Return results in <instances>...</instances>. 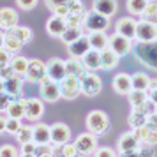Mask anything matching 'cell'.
<instances>
[{
	"label": "cell",
	"instance_id": "cell-1",
	"mask_svg": "<svg viewBox=\"0 0 157 157\" xmlns=\"http://www.w3.org/2000/svg\"><path fill=\"white\" fill-rule=\"evenodd\" d=\"M134 55L141 64H145L147 67L157 71V39L155 41H150V43L136 44Z\"/></svg>",
	"mask_w": 157,
	"mask_h": 157
},
{
	"label": "cell",
	"instance_id": "cell-2",
	"mask_svg": "<svg viewBox=\"0 0 157 157\" xmlns=\"http://www.w3.org/2000/svg\"><path fill=\"white\" fill-rule=\"evenodd\" d=\"M86 129H88V132H92L95 136H101V134H106L108 131H109V118H108V115L104 111H101V109H94L90 113L86 115Z\"/></svg>",
	"mask_w": 157,
	"mask_h": 157
},
{
	"label": "cell",
	"instance_id": "cell-3",
	"mask_svg": "<svg viewBox=\"0 0 157 157\" xmlns=\"http://www.w3.org/2000/svg\"><path fill=\"white\" fill-rule=\"evenodd\" d=\"M109 27V18L99 14L95 11H86L85 18H83V29H86V32H106Z\"/></svg>",
	"mask_w": 157,
	"mask_h": 157
},
{
	"label": "cell",
	"instance_id": "cell-4",
	"mask_svg": "<svg viewBox=\"0 0 157 157\" xmlns=\"http://www.w3.org/2000/svg\"><path fill=\"white\" fill-rule=\"evenodd\" d=\"M79 85H81V94L83 95L95 97L102 90V79H101V76H97V72H86L85 76L79 79Z\"/></svg>",
	"mask_w": 157,
	"mask_h": 157
},
{
	"label": "cell",
	"instance_id": "cell-5",
	"mask_svg": "<svg viewBox=\"0 0 157 157\" xmlns=\"http://www.w3.org/2000/svg\"><path fill=\"white\" fill-rule=\"evenodd\" d=\"M74 145H76V148H78L79 155L88 157L97 150V136L92 134V132H81V134L76 136Z\"/></svg>",
	"mask_w": 157,
	"mask_h": 157
},
{
	"label": "cell",
	"instance_id": "cell-6",
	"mask_svg": "<svg viewBox=\"0 0 157 157\" xmlns=\"http://www.w3.org/2000/svg\"><path fill=\"white\" fill-rule=\"evenodd\" d=\"M60 94H62V97L67 101H72L79 97V94H81V85H79V79L74 78V76H65L60 83Z\"/></svg>",
	"mask_w": 157,
	"mask_h": 157
},
{
	"label": "cell",
	"instance_id": "cell-7",
	"mask_svg": "<svg viewBox=\"0 0 157 157\" xmlns=\"http://www.w3.org/2000/svg\"><path fill=\"white\" fill-rule=\"evenodd\" d=\"M108 48L111 51H115L118 57H125L129 51L132 50V41L127 39V37H122L120 34H111L109 39H108Z\"/></svg>",
	"mask_w": 157,
	"mask_h": 157
},
{
	"label": "cell",
	"instance_id": "cell-8",
	"mask_svg": "<svg viewBox=\"0 0 157 157\" xmlns=\"http://www.w3.org/2000/svg\"><path fill=\"white\" fill-rule=\"evenodd\" d=\"M44 76H46V62L39 60V58H30L25 79L29 83H39Z\"/></svg>",
	"mask_w": 157,
	"mask_h": 157
},
{
	"label": "cell",
	"instance_id": "cell-9",
	"mask_svg": "<svg viewBox=\"0 0 157 157\" xmlns=\"http://www.w3.org/2000/svg\"><path fill=\"white\" fill-rule=\"evenodd\" d=\"M46 74L50 76L53 81L60 83L62 79L67 76V71H65V60L58 57H53L46 62Z\"/></svg>",
	"mask_w": 157,
	"mask_h": 157
},
{
	"label": "cell",
	"instance_id": "cell-10",
	"mask_svg": "<svg viewBox=\"0 0 157 157\" xmlns=\"http://www.w3.org/2000/svg\"><path fill=\"white\" fill-rule=\"evenodd\" d=\"M136 39L140 43H150L157 39V25L148 23L145 20H140L136 23Z\"/></svg>",
	"mask_w": 157,
	"mask_h": 157
},
{
	"label": "cell",
	"instance_id": "cell-11",
	"mask_svg": "<svg viewBox=\"0 0 157 157\" xmlns=\"http://www.w3.org/2000/svg\"><path fill=\"white\" fill-rule=\"evenodd\" d=\"M136 20L134 18H118L115 23V32L120 34L122 37H127V39H136Z\"/></svg>",
	"mask_w": 157,
	"mask_h": 157
},
{
	"label": "cell",
	"instance_id": "cell-12",
	"mask_svg": "<svg viewBox=\"0 0 157 157\" xmlns=\"http://www.w3.org/2000/svg\"><path fill=\"white\" fill-rule=\"evenodd\" d=\"M140 145L141 143L136 140V136L132 134V131H129V132H124V134L118 138V141H117V150H118V154H129V152H136V150L140 148Z\"/></svg>",
	"mask_w": 157,
	"mask_h": 157
},
{
	"label": "cell",
	"instance_id": "cell-13",
	"mask_svg": "<svg viewBox=\"0 0 157 157\" xmlns=\"http://www.w3.org/2000/svg\"><path fill=\"white\" fill-rule=\"evenodd\" d=\"M44 113V104L37 97H27L25 99V118L29 120H39Z\"/></svg>",
	"mask_w": 157,
	"mask_h": 157
},
{
	"label": "cell",
	"instance_id": "cell-14",
	"mask_svg": "<svg viewBox=\"0 0 157 157\" xmlns=\"http://www.w3.org/2000/svg\"><path fill=\"white\" fill-rule=\"evenodd\" d=\"M50 136H51V145H65L71 138V129L65 124H53L50 127Z\"/></svg>",
	"mask_w": 157,
	"mask_h": 157
},
{
	"label": "cell",
	"instance_id": "cell-15",
	"mask_svg": "<svg viewBox=\"0 0 157 157\" xmlns=\"http://www.w3.org/2000/svg\"><path fill=\"white\" fill-rule=\"evenodd\" d=\"M18 20H20V16L13 7H0V30L9 32L18 25Z\"/></svg>",
	"mask_w": 157,
	"mask_h": 157
},
{
	"label": "cell",
	"instance_id": "cell-16",
	"mask_svg": "<svg viewBox=\"0 0 157 157\" xmlns=\"http://www.w3.org/2000/svg\"><path fill=\"white\" fill-rule=\"evenodd\" d=\"M111 86H113L115 94H118V95H127V94L132 90L131 74H127V72H118L113 78V81H111Z\"/></svg>",
	"mask_w": 157,
	"mask_h": 157
},
{
	"label": "cell",
	"instance_id": "cell-17",
	"mask_svg": "<svg viewBox=\"0 0 157 157\" xmlns=\"http://www.w3.org/2000/svg\"><path fill=\"white\" fill-rule=\"evenodd\" d=\"M67 29V23H65V18H60V16H51L50 20L46 21V32L53 37H62V34Z\"/></svg>",
	"mask_w": 157,
	"mask_h": 157
},
{
	"label": "cell",
	"instance_id": "cell-18",
	"mask_svg": "<svg viewBox=\"0 0 157 157\" xmlns=\"http://www.w3.org/2000/svg\"><path fill=\"white\" fill-rule=\"evenodd\" d=\"M69 46V55L74 58H83L86 55V51H90V43H88V39L86 36H81L78 41H74V43L67 44Z\"/></svg>",
	"mask_w": 157,
	"mask_h": 157
},
{
	"label": "cell",
	"instance_id": "cell-19",
	"mask_svg": "<svg viewBox=\"0 0 157 157\" xmlns=\"http://www.w3.org/2000/svg\"><path fill=\"white\" fill-rule=\"evenodd\" d=\"M65 71H67V76H74L78 79H81L86 74V69L81 62V58H74V57L65 60Z\"/></svg>",
	"mask_w": 157,
	"mask_h": 157
},
{
	"label": "cell",
	"instance_id": "cell-20",
	"mask_svg": "<svg viewBox=\"0 0 157 157\" xmlns=\"http://www.w3.org/2000/svg\"><path fill=\"white\" fill-rule=\"evenodd\" d=\"M39 90H41V97H43V101H46V102H57V101L62 97V94H60V86H58L57 81H51V83H48V85L39 86Z\"/></svg>",
	"mask_w": 157,
	"mask_h": 157
},
{
	"label": "cell",
	"instance_id": "cell-21",
	"mask_svg": "<svg viewBox=\"0 0 157 157\" xmlns=\"http://www.w3.org/2000/svg\"><path fill=\"white\" fill-rule=\"evenodd\" d=\"M86 39H88V43H90V48L95 51H102L108 48V36L106 32H88L86 34Z\"/></svg>",
	"mask_w": 157,
	"mask_h": 157
},
{
	"label": "cell",
	"instance_id": "cell-22",
	"mask_svg": "<svg viewBox=\"0 0 157 157\" xmlns=\"http://www.w3.org/2000/svg\"><path fill=\"white\" fill-rule=\"evenodd\" d=\"M21 88H23V78L21 76H13L4 81V90L13 97V99H20L21 97Z\"/></svg>",
	"mask_w": 157,
	"mask_h": 157
},
{
	"label": "cell",
	"instance_id": "cell-23",
	"mask_svg": "<svg viewBox=\"0 0 157 157\" xmlns=\"http://www.w3.org/2000/svg\"><path fill=\"white\" fill-rule=\"evenodd\" d=\"M92 9L106 18H111L117 13V0H94Z\"/></svg>",
	"mask_w": 157,
	"mask_h": 157
},
{
	"label": "cell",
	"instance_id": "cell-24",
	"mask_svg": "<svg viewBox=\"0 0 157 157\" xmlns=\"http://www.w3.org/2000/svg\"><path fill=\"white\" fill-rule=\"evenodd\" d=\"M99 55H101V69H104V71H111V69H115V67L118 65L120 57H118L115 51H111L109 48L99 51Z\"/></svg>",
	"mask_w": 157,
	"mask_h": 157
},
{
	"label": "cell",
	"instance_id": "cell-25",
	"mask_svg": "<svg viewBox=\"0 0 157 157\" xmlns=\"http://www.w3.org/2000/svg\"><path fill=\"white\" fill-rule=\"evenodd\" d=\"M81 62H83V65H85L86 72H97L101 69V55H99V51H95V50L86 51V55L81 58Z\"/></svg>",
	"mask_w": 157,
	"mask_h": 157
},
{
	"label": "cell",
	"instance_id": "cell-26",
	"mask_svg": "<svg viewBox=\"0 0 157 157\" xmlns=\"http://www.w3.org/2000/svg\"><path fill=\"white\" fill-rule=\"evenodd\" d=\"M6 117L9 118H18L21 120L25 117V97H20V99H13V102L9 104V108L6 109Z\"/></svg>",
	"mask_w": 157,
	"mask_h": 157
},
{
	"label": "cell",
	"instance_id": "cell-27",
	"mask_svg": "<svg viewBox=\"0 0 157 157\" xmlns=\"http://www.w3.org/2000/svg\"><path fill=\"white\" fill-rule=\"evenodd\" d=\"M34 141L37 145H48V143H51L50 125H46V124H36L34 125Z\"/></svg>",
	"mask_w": 157,
	"mask_h": 157
},
{
	"label": "cell",
	"instance_id": "cell-28",
	"mask_svg": "<svg viewBox=\"0 0 157 157\" xmlns=\"http://www.w3.org/2000/svg\"><path fill=\"white\" fill-rule=\"evenodd\" d=\"M7 34L13 36V37H16L21 44H29L30 41L34 39V32H32L29 27H21V25H16L14 29H11Z\"/></svg>",
	"mask_w": 157,
	"mask_h": 157
},
{
	"label": "cell",
	"instance_id": "cell-29",
	"mask_svg": "<svg viewBox=\"0 0 157 157\" xmlns=\"http://www.w3.org/2000/svg\"><path fill=\"white\" fill-rule=\"evenodd\" d=\"M29 60L30 58H25L21 55H14L13 60H11V67L14 71L16 76H21L25 79V74H27V69H29Z\"/></svg>",
	"mask_w": 157,
	"mask_h": 157
},
{
	"label": "cell",
	"instance_id": "cell-30",
	"mask_svg": "<svg viewBox=\"0 0 157 157\" xmlns=\"http://www.w3.org/2000/svg\"><path fill=\"white\" fill-rule=\"evenodd\" d=\"M131 83H132V90H148L150 76L147 72H134L131 74Z\"/></svg>",
	"mask_w": 157,
	"mask_h": 157
},
{
	"label": "cell",
	"instance_id": "cell-31",
	"mask_svg": "<svg viewBox=\"0 0 157 157\" xmlns=\"http://www.w3.org/2000/svg\"><path fill=\"white\" fill-rule=\"evenodd\" d=\"M16 141L23 145V143H29V141H34V125H21L20 131L14 134Z\"/></svg>",
	"mask_w": 157,
	"mask_h": 157
},
{
	"label": "cell",
	"instance_id": "cell-32",
	"mask_svg": "<svg viewBox=\"0 0 157 157\" xmlns=\"http://www.w3.org/2000/svg\"><path fill=\"white\" fill-rule=\"evenodd\" d=\"M147 6H148V0H127V11L132 16H140L141 18Z\"/></svg>",
	"mask_w": 157,
	"mask_h": 157
},
{
	"label": "cell",
	"instance_id": "cell-33",
	"mask_svg": "<svg viewBox=\"0 0 157 157\" xmlns=\"http://www.w3.org/2000/svg\"><path fill=\"white\" fill-rule=\"evenodd\" d=\"M147 99H148L147 90H131V92L127 94V101L132 108L138 106V104H141L143 101H147Z\"/></svg>",
	"mask_w": 157,
	"mask_h": 157
},
{
	"label": "cell",
	"instance_id": "cell-34",
	"mask_svg": "<svg viewBox=\"0 0 157 157\" xmlns=\"http://www.w3.org/2000/svg\"><path fill=\"white\" fill-rule=\"evenodd\" d=\"M81 36H85V34H83V29H69V27H67L60 39H62L65 44H71V43H74V41H78Z\"/></svg>",
	"mask_w": 157,
	"mask_h": 157
},
{
	"label": "cell",
	"instance_id": "cell-35",
	"mask_svg": "<svg viewBox=\"0 0 157 157\" xmlns=\"http://www.w3.org/2000/svg\"><path fill=\"white\" fill-rule=\"evenodd\" d=\"M141 20L157 25V2H148V6H147V9H145V13L141 14Z\"/></svg>",
	"mask_w": 157,
	"mask_h": 157
},
{
	"label": "cell",
	"instance_id": "cell-36",
	"mask_svg": "<svg viewBox=\"0 0 157 157\" xmlns=\"http://www.w3.org/2000/svg\"><path fill=\"white\" fill-rule=\"evenodd\" d=\"M4 48L6 50H9L13 55H14L16 51H20L23 48V44L16 39V37H13V36H9L7 32H6V37H4Z\"/></svg>",
	"mask_w": 157,
	"mask_h": 157
},
{
	"label": "cell",
	"instance_id": "cell-37",
	"mask_svg": "<svg viewBox=\"0 0 157 157\" xmlns=\"http://www.w3.org/2000/svg\"><path fill=\"white\" fill-rule=\"evenodd\" d=\"M132 111H136V113H141V115H145V117H148V115L155 113V104H154L150 99H147V101H143L141 104H138V106L132 108Z\"/></svg>",
	"mask_w": 157,
	"mask_h": 157
},
{
	"label": "cell",
	"instance_id": "cell-38",
	"mask_svg": "<svg viewBox=\"0 0 157 157\" xmlns=\"http://www.w3.org/2000/svg\"><path fill=\"white\" fill-rule=\"evenodd\" d=\"M127 122H129V125H131V129H138V127H143L147 124V117L141 113H136V111H131Z\"/></svg>",
	"mask_w": 157,
	"mask_h": 157
},
{
	"label": "cell",
	"instance_id": "cell-39",
	"mask_svg": "<svg viewBox=\"0 0 157 157\" xmlns=\"http://www.w3.org/2000/svg\"><path fill=\"white\" fill-rule=\"evenodd\" d=\"M83 18H85V14H72V13H69L67 18H65V23H67L69 29H83Z\"/></svg>",
	"mask_w": 157,
	"mask_h": 157
},
{
	"label": "cell",
	"instance_id": "cell-40",
	"mask_svg": "<svg viewBox=\"0 0 157 157\" xmlns=\"http://www.w3.org/2000/svg\"><path fill=\"white\" fill-rule=\"evenodd\" d=\"M0 157H20V148H16L11 143H6L0 147Z\"/></svg>",
	"mask_w": 157,
	"mask_h": 157
},
{
	"label": "cell",
	"instance_id": "cell-41",
	"mask_svg": "<svg viewBox=\"0 0 157 157\" xmlns=\"http://www.w3.org/2000/svg\"><path fill=\"white\" fill-rule=\"evenodd\" d=\"M67 9H69V13L72 14H85V6H83V2L81 0H69V4H67Z\"/></svg>",
	"mask_w": 157,
	"mask_h": 157
},
{
	"label": "cell",
	"instance_id": "cell-42",
	"mask_svg": "<svg viewBox=\"0 0 157 157\" xmlns=\"http://www.w3.org/2000/svg\"><path fill=\"white\" fill-rule=\"evenodd\" d=\"M37 150V143L36 141H29L20 145V155H36Z\"/></svg>",
	"mask_w": 157,
	"mask_h": 157
},
{
	"label": "cell",
	"instance_id": "cell-43",
	"mask_svg": "<svg viewBox=\"0 0 157 157\" xmlns=\"http://www.w3.org/2000/svg\"><path fill=\"white\" fill-rule=\"evenodd\" d=\"M23 124L18 118H9L7 117V125H6V132H9V134L14 136L18 131H20V127H21Z\"/></svg>",
	"mask_w": 157,
	"mask_h": 157
},
{
	"label": "cell",
	"instance_id": "cell-44",
	"mask_svg": "<svg viewBox=\"0 0 157 157\" xmlns=\"http://www.w3.org/2000/svg\"><path fill=\"white\" fill-rule=\"evenodd\" d=\"M94 157H118V155L109 147H97V150L94 152Z\"/></svg>",
	"mask_w": 157,
	"mask_h": 157
},
{
	"label": "cell",
	"instance_id": "cell-45",
	"mask_svg": "<svg viewBox=\"0 0 157 157\" xmlns=\"http://www.w3.org/2000/svg\"><path fill=\"white\" fill-rule=\"evenodd\" d=\"M13 53L6 48H0V67H4V65H9L11 64V60H13Z\"/></svg>",
	"mask_w": 157,
	"mask_h": 157
},
{
	"label": "cell",
	"instance_id": "cell-46",
	"mask_svg": "<svg viewBox=\"0 0 157 157\" xmlns=\"http://www.w3.org/2000/svg\"><path fill=\"white\" fill-rule=\"evenodd\" d=\"M13 102V97L9 95L7 92H2L0 94V111H4L6 113V109L9 108V104Z\"/></svg>",
	"mask_w": 157,
	"mask_h": 157
},
{
	"label": "cell",
	"instance_id": "cell-47",
	"mask_svg": "<svg viewBox=\"0 0 157 157\" xmlns=\"http://www.w3.org/2000/svg\"><path fill=\"white\" fill-rule=\"evenodd\" d=\"M16 6L23 11H30L37 6V0H16Z\"/></svg>",
	"mask_w": 157,
	"mask_h": 157
},
{
	"label": "cell",
	"instance_id": "cell-48",
	"mask_svg": "<svg viewBox=\"0 0 157 157\" xmlns=\"http://www.w3.org/2000/svg\"><path fill=\"white\" fill-rule=\"evenodd\" d=\"M13 76H16L14 71H13V67H11V64L9 65H4V67H0V79H9V78H13Z\"/></svg>",
	"mask_w": 157,
	"mask_h": 157
},
{
	"label": "cell",
	"instance_id": "cell-49",
	"mask_svg": "<svg viewBox=\"0 0 157 157\" xmlns=\"http://www.w3.org/2000/svg\"><path fill=\"white\" fill-rule=\"evenodd\" d=\"M138 154H140V157H154V150H152L150 145L141 143V145H140V148H138Z\"/></svg>",
	"mask_w": 157,
	"mask_h": 157
},
{
	"label": "cell",
	"instance_id": "cell-50",
	"mask_svg": "<svg viewBox=\"0 0 157 157\" xmlns=\"http://www.w3.org/2000/svg\"><path fill=\"white\" fill-rule=\"evenodd\" d=\"M44 4H46V7L53 11L55 7H60V6H67L69 4V0H44Z\"/></svg>",
	"mask_w": 157,
	"mask_h": 157
},
{
	"label": "cell",
	"instance_id": "cell-51",
	"mask_svg": "<svg viewBox=\"0 0 157 157\" xmlns=\"http://www.w3.org/2000/svg\"><path fill=\"white\" fill-rule=\"evenodd\" d=\"M148 129H152V131H157V115L152 113L147 117V124H145Z\"/></svg>",
	"mask_w": 157,
	"mask_h": 157
},
{
	"label": "cell",
	"instance_id": "cell-52",
	"mask_svg": "<svg viewBox=\"0 0 157 157\" xmlns=\"http://www.w3.org/2000/svg\"><path fill=\"white\" fill-rule=\"evenodd\" d=\"M53 14L60 16V18H67V14H69V9H67V6H60V7L53 9Z\"/></svg>",
	"mask_w": 157,
	"mask_h": 157
},
{
	"label": "cell",
	"instance_id": "cell-53",
	"mask_svg": "<svg viewBox=\"0 0 157 157\" xmlns=\"http://www.w3.org/2000/svg\"><path fill=\"white\" fill-rule=\"evenodd\" d=\"M147 145H150V147L157 145V131H152L150 129V136H148V140H147Z\"/></svg>",
	"mask_w": 157,
	"mask_h": 157
},
{
	"label": "cell",
	"instance_id": "cell-54",
	"mask_svg": "<svg viewBox=\"0 0 157 157\" xmlns=\"http://www.w3.org/2000/svg\"><path fill=\"white\" fill-rule=\"evenodd\" d=\"M147 94H148V99L157 106V88L155 90H147Z\"/></svg>",
	"mask_w": 157,
	"mask_h": 157
},
{
	"label": "cell",
	"instance_id": "cell-55",
	"mask_svg": "<svg viewBox=\"0 0 157 157\" xmlns=\"http://www.w3.org/2000/svg\"><path fill=\"white\" fill-rule=\"evenodd\" d=\"M6 125H7V117L0 115V132H6Z\"/></svg>",
	"mask_w": 157,
	"mask_h": 157
},
{
	"label": "cell",
	"instance_id": "cell-56",
	"mask_svg": "<svg viewBox=\"0 0 157 157\" xmlns=\"http://www.w3.org/2000/svg\"><path fill=\"white\" fill-rule=\"evenodd\" d=\"M51 81H53V79H51L50 76H48V74H46V76H44V78L41 79V81H39V86H43V85H48V83H51Z\"/></svg>",
	"mask_w": 157,
	"mask_h": 157
},
{
	"label": "cell",
	"instance_id": "cell-57",
	"mask_svg": "<svg viewBox=\"0 0 157 157\" xmlns=\"http://www.w3.org/2000/svg\"><path fill=\"white\" fill-rule=\"evenodd\" d=\"M120 157H140V154H138V150H136V152H129V154H122Z\"/></svg>",
	"mask_w": 157,
	"mask_h": 157
},
{
	"label": "cell",
	"instance_id": "cell-58",
	"mask_svg": "<svg viewBox=\"0 0 157 157\" xmlns=\"http://www.w3.org/2000/svg\"><path fill=\"white\" fill-rule=\"evenodd\" d=\"M4 37H6L4 30H0V48H4Z\"/></svg>",
	"mask_w": 157,
	"mask_h": 157
},
{
	"label": "cell",
	"instance_id": "cell-59",
	"mask_svg": "<svg viewBox=\"0 0 157 157\" xmlns=\"http://www.w3.org/2000/svg\"><path fill=\"white\" fill-rule=\"evenodd\" d=\"M2 92H6V90H4V79H0V94Z\"/></svg>",
	"mask_w": 157,
	"mask_h": 157
},
{
	"label": "cell",
	"instance_id": "cell-60",
	"mask_svg": "<svg viewBox=\"0 0 157 157\" xmlns=\"http://www.w3.org/2000/svg\"><path fill=\"white\" fill-rule=\"evenodd\" d=\"M148 2H157V0H148Z\"/></svg>",
	"mask_w": 157,
	"mask_h": 157
},
{
	"label": "cell",
	"instance_id": "cell-61",
	"mask_svg": "<svg viewBox=\"0 0 157 157\" xmlns=\"http://www.w3.org/2000/svg\"><path fill=\"white\" fill-rule=\"evenodd\" d=\"M155 115H157V106H155Z\"/></svg>",
	"mask_w": 157,
	"mask_h": 157
},
{
	"label": "cell",
	"instance_id": "cell-62",
	"mask_svg": "<svg viewBox=\"0 0 157 157\" xmlns=\"http://www.w3.org/2000/svg\"><path fill=\"white\" fill-rule=\"evenodd\" d=\"M79 157H83V155H79Z\"/></svg>",
	"mask_w": 157,
	"mask_h": 157
},
{
	"label": "cell",
	"instance_id": "cell-63",
	"mask_svg": "<svg viewBox=\"0 0 157 157\" xmlns=\"http://www.w3.org/2000/svg\"><path fill=\"white\" fill-rule=\"evenodd\" d=\"M118 157H120V155H118Z\"/></svg>",
	"mask_w": 157,
	"mask_h": 157
},
{
	"label": "cell",
	"instance_id": "cell-64",
	"mask_svg": "<svg viewBox=\"0 0 157 157\" xmlns=\"http://www.w3.org/2000/svg\"><path fill=\"white\" fill-rule=\"evenodd\" d=\"M20 157H21V155H20Z\"/></svg>",
	"mask_w": 157,
	"mask_h": 157
}]
</instances>
